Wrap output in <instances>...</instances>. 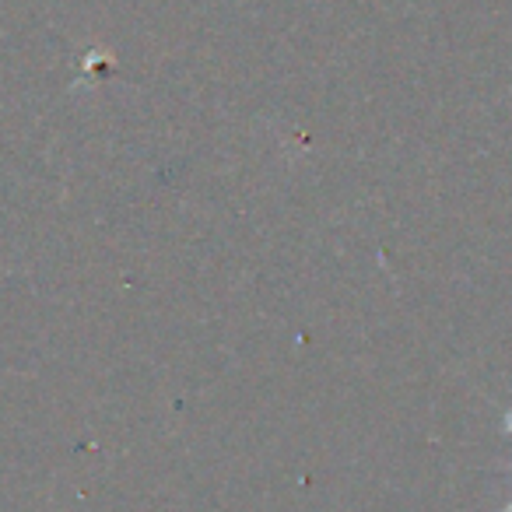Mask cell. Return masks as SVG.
<instances>
[{
	"mask_svg": "<svg viewBox=\"0 0 512 512\" xmlns=\"http://www.w3.org/2000/svg\"><path fill=\"white\" fill-rule=\"evenodd\" d=\"M502 428L512 435V407H505V414H502ZM502 512H512V498H509V502H505V509H502Z\"/></svg>",
	"mask_w": 512,
	"mask_h": 512,
	"instance_id": "cell-1",
	"label": "cell"
}]
</instances>
